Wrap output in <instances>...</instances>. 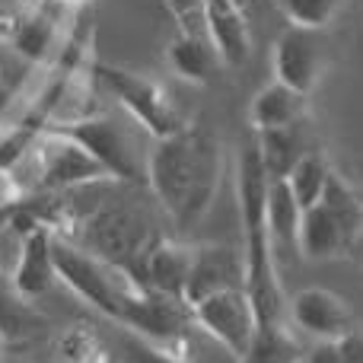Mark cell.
Masks as SVG:
<instances>
[{
    "label": "cell",
    "mask_w": 363,
    "mask_h": 363,
    "mask_svg": "<svg viewBox=\"0 0 363 363\" xmlns=\"http://www.w3.org/2000/svg\"><path fill=\"white\" fill-rule=\"evenodd\" d=\"M207 38L226 67H242L252 55L245 6L236 0H207Z\"/></svg>",
    "instance_id": "7c38bea8"
},
{
    "label": "cell",
    "mask_w": 363,
    "mask_h": 363,
    "mask_svg": "<svg viewBox=\"0 0 363 363\" xmlns=\"http://www.w3.org/2000/svg\"><path fill=\"white\" fill-rule=\"evenodd\" d=\"M13 287L23 300H38L48 294L51 284L57 281V264H55V236L48 226H32L23 233V245H19V262L13 268Z\"/></svg>",
    "instance_id": "8fae6325"
},
{
    "label": "cell",
    "mask_w": 363,
    "mask_h": 363,
    "mask_svg": "<svg viewBox=\"0 0 363 363\" xmlns=\"http://www.w3.org/2000/svg\"><path fill=\"white\" fill-rule=\"evenodd\" d=\"M338 347L345 354V363H363V332L351 328L345 338H338Z\"/></svg>",
    "instance_id": "83f0119b"
},
{
    "label": "cell",
    "mask_w": 363,
    "mask_h": 363,
    "mask_svg": "<svg viewBox=\"0 0 363 363\" xmlns=\"http://www.w3.org/2000/svg\"><path fill=\"white\" fill-rule=\"evenodd\" d=\"M360 176H363V160H360Z\"/></svg>",
    "instance_id": "836d02e7"
},
{
    "label": "cell",
    "mask_w": 363,
    "mask_h": 363,
    "mask_svg": "<svg viewBox=\"0 0 363 363\" xmlns=\"http://www.w3.org/2000/svg\"><path fill=\"white\" fill-rule=\"evenodd\" d=\"M96 77L153 140L172 138V134H179L185 128V118H182V112L172 102L169 89L163 83H157L153 77L134 74V70L125 67H112V64H99Z\"/></svg>",
    "instance_id": "277c9868"
},
{
    "label": "cell",
    "mask_w": 363,
    "mask_h": 363,
    "mask_svg": "<svg viewBox=\"0 0 363 363\" xmlns=\"http://www.w3.org/2000/svg\"><path fill=\"white\" fill-rule=\"evenodd\" d=\"M55 264H57V281L67 284L83 303H89L93 309H99L108 319H118L125 313V300L131 290H138L140 284L131 281L128 271H115L106 262H99L96 255L77 249V245L55 239Z\"/></svg>",
    "instance_id": "3957f363"
},
{
    "label": "cell",
    "mask_w": 363,
    "mask_h": 363,
    "mask_svg": "<svg viewBox=\"0 0 363 363\" xmlns=\"http://www.w3.org/2000/svg\"><path fill=\"white\" fill-rule=\"evenodd\" d=\"M191 255L194 249L172 239H157V242L147 249L144 262H140V274L144 284L150 290L172 300L185 303V287H188V274H191Z\"/></svg>",
    "instance_id": "4fadbf2b"
},
{
    "label": "cell",
    "mask_w": 363,
    "mask_h": 363,
    "mask_svg": "<svg viewBox=\"0 0 363 363\" xmlns=\"http://www.w3.org/2000/svg\"><path fill=\"white\" fill-rule=\"evenodd\" d=\"M271 64H274V80L287 83V86H294V89H300V93L309 96L322 77L325 55H322V45H319V38H315L313 29L290 26V29L274 42Z\"/></svg>",
    "instance_id": "9c48e42d"
},
{
    "label": "cell",
    "mask_w": 363,
    "mask_h": 363,
    "mask_svg": "<svg viewBox=\"0 0 363 363\" xmlns=\"http://www.w3.org/2000/svg\"><path fill=\"white\" fill-rule=\"evenodd\" d=\"M57 4H83V0H57Z\"/></svg>",
    "instance_id": "d6a6232c"
},
{
    "label": "cell",
    "mask_w": 363,
    "mask_h": 363,
    "mask_svg": "<svg viewBox=\"0 0 363 363\" xmlns=\"http://www.w3.org/2000/svg\"><path fill=\"white\" fill-rule=\"evenodd\" d=\"M245 287V258L230 245H198L191 255V274L185 287V306L191 309L198 300L220 290Z\"/></svg>",
    "instance_id": "30bf717a"
},
{
    "label": "cell",
    "mask_w": 363,
    "mask_h": 363,
    "mask_svg": "<svg viewBox=\"0 0 363 363\" xmlns=\"http://www.w3.org/2000/svg\"><path fill=\"white\" fill-rule=\"evenodd\" d=\"M29 157L35 163V176L42 188H74L112 179L93 153L83 150L77 140L64 138V134L48 131V128L42 138H35Z\"/></svg>",
    "instance_id": "52a82bcc"
},
{
    "label": "cell",
    "mask_w": 363,
    "mask_h": 363,
    "mask_svg": "<svg viewBox=\"0 0 363 363\" xmlns=\"http://www.w3.org/2000/svg\"><path fill=\"white\" fill-rule=\"evenodd\" d=\"M19 198V185L13 169H0V207H10Z\"/></svg>",
    "instance_id": "f1b7e54d"
},
{
    "label": "cell",
    "mask_w": 363,
    "mask_h": 363,
    "mask_svg": "<svg viewBox=\"0 0 363 363\" xmlns=\"http://www.w3.org/2000/svg\"><path fill=\"white\" fill-rule=\"evenodd\" d=\"M268 230L271 242L277 252H300V223H303V204L296 201L294 188L287 179H271L268 185Z\"/></svg>",
    "instance_id": "e0dca14e"
},
{
    "label": "cell",
    "mask_w": 363,
    "mask_h": 363,
    "mask_svg": "<svg viewBox=\"0 0 363 363\" xmlns=\"http://www.w3.org/2000/svg\"><path fill=\"white\" fill-rule=\"evenodd\" d=\"M328 179H332V166H328V160L322 157V153H315V150H306L300 157V163L290 169V188H294V194H296V201L303 204V211L306 207H313V204H319L322 201V194H325V188H328Z\"/></svg>",
    "instance_id": "44dd1931"
},
{
    "label": "cell",
    "mask_w": 363,
    "mask_h": 363,
    "mask_svg": "<svg viewBox=\"0 0 363 363\" xmlns=\"http://www.w3.org/2000/svg\"><path fill=\"white\" fill-rule=\"evenodd\" d=\"M347 258H354L357 264H363V226H360L357 236H354V242H351V252H347Z\"/></svg>",
    "instance_id": "f546056e"
},
{
    "label": "cell",
    "mask_w": 363,
    "mask_h": 363,
    "mask_svg": "<svg viewBox=\"0 0 363 363\" xmlns=\"http://www.w3.org/2000/svg\"><path fill=\"white\" fill-rule=\"evenodd\" d=\"M223 172L220 140L204 128L185 125L179 134L153 144L147 157V182L157 201L182 230H191L211 211Z\"/></svg>",
    "instance_id": "6da1fadb"
},
{
    "label": "cell",
    "mask_w": 363,
    "mask_h": 363,
    "mask_svg": "<svg viewBox=\"0 0 363 363\" xmlns=\"http://www.w3.org/2000/svg\"><path fill=\"white\" fill-rule=\"evenodd\" d=\"M4 341H6V335H4V332H0V354H4Z\"/></svg>",
    "instance_id": "1f68e13d"
},
{
    "label": "cell",
    "mask_w": 363,
    "mask_h": 363,
    "mask_svg": "<svg viewBox=\"0 0 363 363\" xmlns=\"http://www.w3.org/2000/svg\"><path fill=\"white\" fill-rule=\"evenodd\" d=\"M306 360L300 341L290 335L284 322H271V325H258L255 338H252L249 354L242 363H300Z\"/></svg>",
    "instance_id": "ffe728a7"
},
{
    "label": "cell",
    "mask_w": 363,
    "mask_h": 363,
    "mask_svg": "<svg viewBox=\"0 0 363 363\" xmlns=\"http://www.w3.org/2000/svg\"><path fill=\"white\" fill-rule=\"evenodd\" d=\"M306 363H345V354H341L338 341H319L306 354Z\"/></svg>",
    "instance_id": "4316f807"
},
{
    "label": "cell",
    "mask_w": 363,
    "mask_h": 363,
    "mask_svg": "<svg viewBox=\"0 0 363 363\" xmlns=\"http://www.w3.org/2000/svg\"><path fill=\"white\" fill-rule=\"evenodd\" d=\"M93 239L115 264H125L128 258H138L144 262L147 249H150L157 239H150V230L140 217L128 211H108L102 217L93 220Z\"/></svg>",
    "instance_id": "5bb4252c"
},
{
    "label": "cell",
    "mask_w": 363,
    "mask_h": 363,
    "mask_svg": "<svg viewBox=\"0 0 363 363\" xmlns=\"http://www.w3.org/2000/svg\"><path fill=\"white\" fill-rule=\"evenodd\" d=\"M48 131H57L64 138L77 140L83 150H89L112 179L118 182H140L147 179V166H140L138 150H134L131 138L106 115H83L74 121H55Z\"/></svg>",
    "instance_id": "8992f818"
},
{
    "label": "cell",
    "mask_w": 363,
    "mask_h": 363,
    "mask_svg": "<svg viewBox=\"0 0 363 363\" xmlns=\"http://www.w3.org/2000/svg\"><path fill=\"white\" fill-rule=\"evenodd\" d=\"M277 4H281L284 16L290 19V26L319 32L338 16L345 0H277Z\"/></svg>",
    "instance_id": "7402d4cb"
},
{
    "label": "cell",
    "mask_w": 363,
    "mask_h": 363,
    "mask_svg": "<svg viewBox=\"0 0 363 363\" xmlns=\"http://www.w3.org/2000/svg\"><path fill=\"white\" fill-rule=\"evenodd\" d=\"M125 360L128 363H185L176 351H169L166 345L144 338L138 332L125 338Z\"/></svg>",
    "instance_id": "cb8c5ba5"
},
{
    "label": "cell",
    "mask_w": 363,
    "mask_h": 363,
    "mask_svg": "<svg viewBox=\"0 0 363 363\" xmlns=\"http://www.w3.org/2000/svg\"><path fill=\"white\" fill-rule=\"evenodd\" d=\"M306 102H309L306 93L274 80L255 93V99H252V106H249V121L255 131L300 125V121L306 118Z\"/></svg>",
    "instance_id": "2e32d148"
},
{
    "label": "cell",
    "mask_w": 363,
    "mask_h": 363,
    "mask_svg": "<svg viewBox=\"0 0 363 363\" xmlns=\"http://www.w3.org/2000/svg\"><path fill=\"white\" fill-rule=\"evenodd\" d=\"M61 351L67 354L70 363H89V357H96V354H99V347H96L93 335L83 332V328H77V332H70L67 338L61 341Z\"/></svg>",
    "instance_id": "484cf974"
},
{
    "label": "cell",
    "mask_w": 363,
    "mask_h": 363,
    "mask_svg": "<svg viewBox=\"0 0 363 363\" xmlns=\"http://www.w3.org/2000/svg\"><path fill=\"white\" fill-rule=\"evenodd\" d=\"M166 61H169L172 74H176L179 80H188V83H207L213 77V70H217V64H223L217 55V48L211 45V38L207 35H185V32H179V35L169 42Z\"/></svg>",
    "instance_id": "ac0fdd59"
},
{
    "label": "cell",
    "mask_w": 363,
    "mask_h": 363,
    "mask_svg": "<svg viewBox=\"0 0 363 363\" xmlns=\"http://www.w3.org/2000/svg\"><path fill=\"white\" fill-rule=\"evenodd\" d=\"M290 322L315 341H338L354 328L351 306L325 287H306L287 303Z\"/></svg>",
    "instance_id": "ba28073f"
},
{
    "label": "cell",
    "mask_w": 363,
    "mask_h": 363,
    "mask_svg": "<svg viewBox=\"0 0 363 363\" xmlns=\"http://www.w3.org/2000/svg\"><path fill=\"white\" fill-rule=\"evenodd\" d=\"M6 106H10V89H6L4 83H0V115L6 112Z\"/></svg>",
    "instance_id": "4dcf8cb0"
},
{
    "label": "cell",
    "mask_w": 363,
    "mask_h": 363,
    "mask_svg": "<svg viewBox=\"0 0 363 363\" xmlns=\"http://www.w3.org/2000/svg\"><path fill=\"white\" fill-rule=\"evenodd\" d=\"M268 185L271 176L262 163L258 144H249L239 153V217H242V258H245V290L258 313V325L284 322V287L277 277V255L268 230Z\"/></svg>",
    "instance_id": "7a4b0ae2"
},
{
    "label": "cell",
    "mask_w": 363,
    "mask_h": 363,
    "mask_svg": "<svg viewBox=\"0 0 363 363\" xmlns=\"http://www.w3.org/2000/svg\"><path fill=\"white\" fill-rule=\"evenodd\" d=\"M255 144H258L262 163L271 179H287L290 169H294V166L300 163V157L306 153V140H303V134H300V125L258 131Z\"/></svg>",
    "instance_id": "d6986e66"
},
{
    "label": "cell",
    "mask_w": 363,
    "mask_h": 363,
    "mask_svg": "<svg viewBox=\"0 0 363 363\" xmlns=\"http://www.w3.org/2000/svg\"><path fill=\"white\" fill-rule=\"evenodd\" d=\"M23 325H26L23 296L16 294L13 281L6 284L4 277H0V332H4L6 338H16V335L23 332Z\"/></svg>",
    "instance_id": "d4e9b609"
},
{
    "label": "cell",
    "mask_w": 363,
    "mask_h": 363,
    "mask_svg": "<svg viewBox=\"0 0 363 363\" xmlns=\"http://www.w3.org/2000/svg\"><path fill=\"white\" fill-rule=\"evenodd\" d=\"M55 45V26L45 16H29L23 19L19 32L13 35V48L26 57V61H42Z\"/></svg>",
    "instance_id": "603a6c76"
},
{
    "label": "cell",
    "mask_w": 363,
    "mask_h": 363,
    "mask_svg": "<svg viewBox=\"0 0 363 363\" xmlns=\"http://www.w3.org/2000/svg\"><path fill=\"white\" fill-rule=\"evenodd\" d=\"M351 249V233H347L345 220L325 204L306 207L300 223V258L309 262H325V258H341Z\"/></svg>",
    "instance_id": "9a60e30c"
},
{
    "label": "cell",
    "mask_w": 363,
    "mask_h": 363,
    "mask_svg": "<svg viewBox=\"0 0 363 363\" xmlns=\"http://www.w3.org/2000/svg\"><path fill=\"white\" fill-rule=\"evenodd\" d=\"M191 319L194 325L204 335H211L220 347L233 354L239 363L249 354L252 338L258 332V313L252 303L249 290L245 287H233V290H220L211 294L204 300H198L191 306Z\"/></svg>",
    "instance_id": "5b68a950"
}]
</instances>
